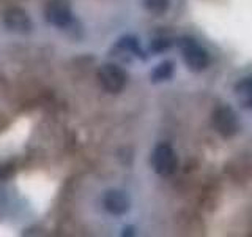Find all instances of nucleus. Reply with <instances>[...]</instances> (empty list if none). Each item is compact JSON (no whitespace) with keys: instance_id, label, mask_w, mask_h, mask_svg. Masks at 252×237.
<instances>
[{"instance_id":"nucleus-2","label":"nucleus","mask_w":252,"mask_h":237,"mask_svg":"<svg viewBox=\"0 0 252 237\" xmlns=\"http://www.w3.org/2000/svg\"><path fill=\"white\" fill-rule=\"evenodd\" d=\"M211 125L220 138L230 139L240 131V118L230 106H218L211 114Z\"/></svg>"},{"instance_id":"nucleus-11","label":"nucleus","mask_w":252,"mask_h":237,"mask_svg":"<svg viewBox=\"0 0 252 237\" xmlns=\"http://www.w3.org/2000/svg\"><path fill=\"white\" fill-rule=\"evenodd\" d=\"M144 5L148 11L155 14H162L169 8V0H144Z\"/></svg>"},{"instance_id":"nucleus-10","label":"nucleus","mask_w":252,"mask_h":237,"mask_svg":"<svg viewBox=\"0 0 252 237\" xmlns=\"http://www.w3.org/2000/svg\"><path fill=\"white\" fill-rule=\"evenodd\" d=\"M118 47H122V49L128 51V52H131L134 55H137V57H140V59H145V54H144V51L140 49L137 38H134V37H125L123 40H120Z\"/></svg>"},{"instance_id":"nucleus-9","label":"nucleus","mask_w":252,"mask_h":237,"mask_svg":"<svg viewBox=\"0 0 252 237\" xmlns=\"http://www.w3.org/2000/svg\"><path fill=\"white\" fill-rule=\"evenodd\" d=\"M173 71H175V65L170 60H165L162 63H159L152 73V81L153 82H164L169 81V79L173 76Z\"/></svg>"},{"instance_id":"nucleus-12","label":"nucleus","mask_w":252,"mask_h":237,"mask_svg":"<svg viewBox=\"0 0 252 237\" xmlns=\"http://www.w3.org/2000/svg\"><path fill=\"white\" fill-rule=\"evenodd\" d=\"M172 46V40L170 38H165V37H159V38H155L150 47H152L153 52H162L165 49H169Z\"/></svg>"},{"instance_id":"nucleus-3","label":"nucleus","mask_w":252,"mask_h":237,"mask_svg":"<svg viewBox=\"0 0 252 237\" xmlns=\"http://www.w3.org/2000/svg\"><path fill=\"white\" fill-rule=\"evenodd\" d=\"M152 164H153L155 172L159 174V176H164V177L172 176V174L177 171V166H178V158H177L175 150L172 149V146L165 144V142L158 144L152 155Z\"/></svg>"},{"instance_id":"nucleus-7","label":"nucleus","mask_w":252,"mask_h":237,"mask_svg":"<svg viewBox=\"0 0 252 237\" xmlns=\"http://www.w3.org/2000/svg\"><path fill=\"white\" fill-rule=\"evenodd\" d=\"M102 202H104L106 210L114 213V215H123V213L129 209V198L123 192H117V190L107 192L104 195Z\"/></svg>"},{"instance_id":"nucleus-8","label":"nucleus","mask_w":252,"mask_h":237,"mask_svg":"<svg viewBox=\"0 0 252 237\" xmlns=\"http://www.w3.org/2000/svg\"><path fill=\"white\" fill-rule=\"evenodd\" d=\"M235 95L244 108L252 109V78H244L236 82Z\"/></svg>"},{"instance_id":"nucleus-5","label":"nucleus","mask_w":252,"mask_h":237,"mask_svg":"<svg viewBox=\"0 0 252 237\" xmlns=\"http://www.w3.org/2000/svg\"><path fill=\"white\" fill-rule=\"evenodd\" d=\"M46 19L49 21L52 26L66 27L68 24H71V21H73V14H71L69 5L65 0H52V2L47 5Z\"/></svg>"},{"instance_id":"nucleus-4","label":"nucleus","mask_w":252,"mask_h":237,"mask_svg":"<svg viewBox=\"0 0 252 237\" xmlns=\"http://www.w3.org/2000/svg\"><path fill=\"white\" fill-rule=\"evenodd\" d=\"M101 87L109 93H118L126 85V73L115 63H104L98 71Z\"/></svg>"},{"instance_id":"nucleus-1","label":"nucleus","mask_w":252,"mask_h":237,"mask_svg":"<svg viewBox=\"0 0 252 237\" xmlns=\"http://www.w3.org/2000/svg\"><path fill=\"white\" fill-rule=\"evenodd\" d=\"M178 47L183 55V60L186 67L194 71V73H200V71L207 70L210 65V54L207 52L205 47H202L194 38H180L178 40Z\"/></svg>"},{"instance_id":"nucleus-6","label":"nucleus","mask_w":252,"mask_h":237,"mask_svg":"<svg viewBox=\"0 0 252 237\" xmlns=\"http://www.w3.org/2000/svg\"><path fill=\"white\" fill-rule=\"evenodd\" d=\"M3 19L5 26L13 32H18V34H26V32H30L32 29V22L27 13L21 10V8H10L5 13Z\"/></svg>"}]
</instances>
